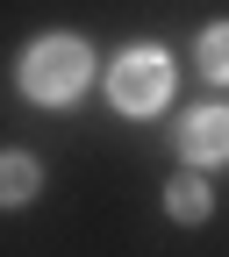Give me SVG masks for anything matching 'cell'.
I'll use <instances>...</instances> for the list:
<instances>
[{
  "label": "cell",
  "mask_w": 229,
  "mask_h": 257,
  "mask_svg": "<svg viewBox=\"0 0 229 257\" xmlns=\"http://www.w3.org/2000/svg\"><path fill=\"white\" fill-rule=\"evenodd\" d=\"M201 72L208 79H229V22H215L208 36H201Z\"/></svg>",
  "instance_id": "obj_6"
},
{
  "label": "cell",
  "mask_w": 229,
  "mask_h": 257,
  "mask_svg": "<svg viewBox=\"0 0 229 257\" xmlns=\"http://www.w3.org/2000/svg\"><path fill=\"white\" fill-rule=\"evenodd\" d=\"M86 79H93V50L79 36H43V43H29V57H22V93L43 100V107L79 100Z\"/></svg>",
  "instance_id": "obj_1"
},
{
  "label": "cell",
  "mask_w": 229,
  "mask_h": 257,
  "mask_svg": "<svg viewBox=\"0 0 229 257\" xmlns=\"http://www.w3.org/2000/svg\"><path fill=\"white\" fill-rule=\"evenodd\" d=\"M179 150L201 157V165L229 157V107H193V114L179 121Z\"/></svg>",
  "instance_id": "obj_3"
},
{
  "label": "cell",
  "mask_w": 229,
  "mask_h": 257,
  "mask_svg": "<svg viewBox=\"0 0 229 257\" xmlns=\"http://www.w3.org/2000/svg\"><path fill=\"white\" fill-rule=\"evenodd\" d=\"M165 207H172L179 221H201V214L215 207V200H208V179H193V172H186V179H172V186H165Z\"/></svg>",
  "instance_id": "obj_5"
},
{
  "label": "cell",
  "mask_w": 229,
  "mask_h": 257,
  "mask_svg": "<svg viewBox=\"0 0 229 257\" xmlns=\"http://www.w3.org/2000/svg\"><path fill=\"white\" fill-rule=\"evenodd\" d=\"M36 193V157L29 150H0V207H22Z\"/></svg>",
  "instance_id": "obj_4"
},
{
  "label": "cell",
  "mask_w": 229,
  "mask_h": 257,
  "mask_svg": "<svg viewBox=\"0 0 229 257\" xmlns=\"http://www.w3.org/2000/svg\"><path fill=\"white\" fill-rule=\"evenodd\" d=\"M108 93H115L122 114H158V107L172 100V64H165V50H122V64L108 72Z\"/></svg>",
  "instance_id": "obj_2"
}]
</instances>
